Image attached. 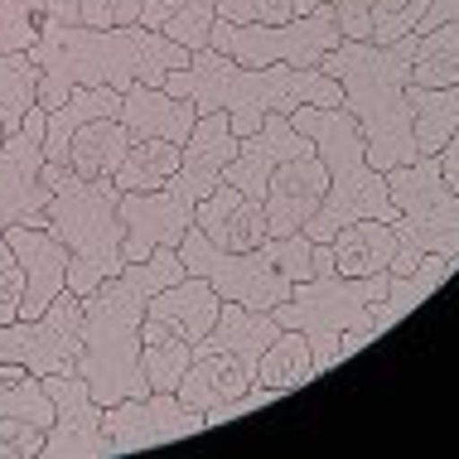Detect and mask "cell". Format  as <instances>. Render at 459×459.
Returning a JSON list of instances; mask_svg holds the SVG:
<instances>
[{
    "mask_svg": "<svg viewBox=\"0 0 459 459\" xmlns=\"http://www.w3.org/2000/svg\"><path fill=\"white\" fill-rule=\"evenodd\" d=\"M218 20L247 24V20H256V5H252V0H218Z\"/></svg>",
    "mask_w": 459,
    "mask_h": 459,
    "instance_id": "f35d334b",
    "label": "cell"
},
{
    "mask_svg": "<svg viewBox=\"0 0 459 459\" xmlns=\"http://www.w3.org/2000/svg\"><path fill=\"white\" fill-rule=\"evenodd\" d=\"M0 416H20L34 420V426H54V402H48L44 382L39 377H24V382H0Z\"/></svg>",
    "mask_w": 459,
    "mask_h": 459,
    "instance_id": "d6a6232c",
    "label": "cell"
},
{
    "mask_svg": "<svg viewBox=\"0 0 459 459\" xmlns=\"http://www.w3.org/2000/svg\"><path fill=\"white\" fill-rule=\"evenodd\" d=\"M82 349V300L64 290L39 319L0 325V363H24L30 372H78Z\"/></svg>",
    "mask_w": 459,
    "mask_h": 459,
    "instance_id": "4fadbf2b",
    "label": "cell"
},
{
    "mask_svg": "<svg viewBox=\"0 0 459 459\" xmlns=\"http://www.w3.org/2000/svg\"><path fill=\"white\" fill-rule=\"evenodd\" d=\"M102 430L117 445V455H135L169 440H189L198 430H208V420L204 411L184 406L175 392H145V396H121L117 406H107Z\"/></svg>",
    "mask_w": 459,
    "mask_h": 459,
    "instance_id": "2e32d148",
    "label": "cell"
},
{
    "mask_svg": "<svg viewBox=\"0 0 459 459\" xmlns=\"http://www.w3.org/2000/svg\"><path fill=\"white\" fill-rule=\"evenodd\" d=\"M218 309H222V295H218L204 276L184 271L175 285H165V290L151 295V309H145V315L165 319L169 329H179L189 343H198L208 329L218 325Z\"/></svg>",
    "mask_w": 459,
    "mask_h": 459,
    "instance_id": "7402d4cb",
    "label": "cell"
},
{
    "mask_svg": "<svg viewBox=\"0 0 459 459\" xmlns=\"http://www.w3.org/2000/svg\"><path fill=\"white\" fill-rule=\"evenodd\" d=\"M179 256H184V271L204 276L222 300L232 305H247V309H276L281 300H290L295 281L285 276L271 256V247H252V252H222L204 238L198 228H189L179 238Z\"/></svg>",
    "mask_w": 459,
    "mask_h": 459,
    "instance_id": "30bf717a",
    "label": "cell"
},
{
    "mask_svg": "<svg viewBox=\"0 0 459 459\" xmlns=\"http://www.w3.org/2000/svg\"><path fill=\"white\" fill-rule=\"evenodd\" d=\"M329 194V169L319 160L315 141L305 131L290 126V117H281V155L276 169L266 179V218H271V238H290L305 232L309 218L319 213Z\"/></svg>",
    "mask_w": 459,
    "mask_h": 459,
    "instance_id": "7c38bea8",
    "label": "cell"
},
{
    "mask_svg": "<svg viewBox=\"0 0 459 459\" xmlns=\"http://www.w3.org/2000/svg\"><path fill=\"white\" fill-rule=\"evenodd\" d=\"M44 0H0V54H30L39 39Z\"/></svg>",
    "mask_w": 459,
    "mask_h": 459,
    "instance_id": "1f68e13d",
    "label": "cell"
},
{
    "mask_svg": "<svg viewBox=\"0 0 459 459\" xmlns=\"http://www.w3.org/2000/svg\"><path fill=\"white\" fill-rule=\"evenodd\" d=\"M198 111L189 97H175L165 88H151V82H135V88L121 92V126H126L131 141H175L184 145L194 131Z\"/></svg>",
    "mask_w": 459,
    "mask_h": 459,
    "instance_id": "ffe728a7",
    "label": "cell"
},
{
    "mask_svg": "<svg viewBox=\"0 0 459 459\" xmlns=\"http://www.w3.org/2000/svg\"><path fill=\"white\" fill-rule=\"evenodd\" d=\"M34 64H39V107L54 111L73 88H117L126 92L135 82H160L175 68H189V48L145 30V24H121V30H88V24H54L39 20L34 39Z\"/></svg>",
    "mask_w": 459,
    "mask_h": 459,
    "instance_id": "7a4b0ae2",
    "label": "cell"
},
{
    "mask_svg": "<svg viewBox=\"0 0 459 459\" xmlns=\"http://www.w3.org/2000/svg\"><path fill=\"white\" fill-rule=\"evenodd\" d=\"M20 305H24V266L15 247L5 242V228H0V325H15Z\"/></svg>",
    "mask_w": 459,
    "mask_h": 459,
    "instance_id": "836d02e7",
    "label": "cell"
},
{
    "mask_svg": "<svg viewBox=\"0 0 459 459\" xmlns=\"http://www.w3.org/2000/svg\"><path fill=\"white\" fill-rule=\"evenodd\" d=\"M218 20V0H145L141 5V24L165 39L194 48H208V34H213Z\"/></svg>",
    "mask_w": 459,
    "mask_h": 459,
    "instance_id": "484cf974",
    "label": "cell"
},
{
    "mask_svg": "<svg viewBox=\"0 0 459 459\" xmlns=\"http://www.w3.org/2000/svg\"><path fill=\"white\" fill-rule=\"evenodd\" d=\"M440 175H445V184H450V189L459 194V126H455V135H450V141H445L440 145Z\"/></svg>",
    "mask_w": 459,
    "mask_h": 459,
    "instance_id": "8d00e7d4",
    "label": "cell"
},
{
    "mask_svg": "<svg viewBox=\"0 0 459 459\" xmlns=\"http://www.w3.org/2000/svg\"><path fill=\"white\" fill-rule=\"evenodd\" d=\"M406 102L416 111V151L440 155V145L459 126V82H450V88H406Z\"/></svg>",
    "mask_w": 459,
    "mask_h": 459,
    "instance_id": "f1b7e54d",
    "label": "cell"
},
{
    "mask_svg": "<svg viewBox=\"0 0 459 459\" xmlns=\"http://www.w3.org/2000/svg\"><path fill=\"white\" fill-rule=\"evenodd\" d=\"M319 368H315V353H309V339L300 329H281L276 339L266 343L262 363H256V382H266L271 392H300L305 382H315Z\"/></svg>",
    "mask_w": 459,
    "mask_h": 459,
    "instance_id": "4316f807",
    "label": "cell"
},
{
    "mask_svg": "<svg viewBox=\"0 0 459 459\" xmlns=\"http://www.w3.org/2000/svg\"><path fill=\"white\" fill-rule=\"evenodd\" d=\"M450 20H459V0H430L420 30H436V24H450Z\"/></svg>",
    "mask_w": 459,
    "mask_h": 459,
    "instance_id": "74e56055",
    "label": "cell"
},
{
    "mask_svg": "<svg viewBox=\"0 0 459 459\" xmlns=\"http://www.w3.org/2000/svg\"><path fill=\"white\" fill-rule=\"evenodd\" d=\"M44 392L54 402V426L44 436V459H107L117 455V445L102 430V411L107 406L92 396V387L78 372H48Z\"/></svg>",
    "mask_w": 459,
    "mask_h": 459,
    "instance_id": "5bb4252c",
    "label": "cell"
},
{
    "mask_svg": "<svg viewBox=\"0 0 459 459\" xmlns=\"http://www.w3.org/2000/svg\"><path fill=\"white\" fill-rule=\"evenodd\" d=\"M333 44H343L339 15L329 5H315L309 15H295L285 24H262V20H213V34H208V48L228 54L232 64L242 68H271V64H290V68H319V58L329 54Z\"/></svg>",
    "mask_w": 459,
    "mask_h": 459,
    "instance_id": "9c48e42d",
    "label": "cell"
},
{
    "mask_svg": "<svg viewBox=\"0 0 459 459\" xmlns=\"http://www.w3.org/2000/svg\"><path fill=\"white\" fill-rule=\"evenodd\" d=\"M179 169V145L175 141H131L126 145V160L117 169V189L121 194H151L160 189L169 175Z\"/></svg>",
    "mask_w": 459,
    "mask_h": 459,
    "instance_id": "f546056e",
    "label": "cell"
},
{
    "mask_svg": "<svg viewBox=\"0 0 459 459\" xmlns=\"http://www.w3.org/2000/svg\"><path fill=\"white\" fill-rule=\"evenodd\" d=\"M194 228L204 232L213 247H222V252H252V247L271 242L266 204H262V198H247L242 189H232L228 179H222L208 198H198Z\"/></svg>",
    "mask_w": 459,
    "mask_h": 459,
    "instance_id": "d6986e66",
    "label": "cell"
},
{
    "mask_svg": "<svg viewBox=\"0 0 459 459\" xmlns=\"http://www.w3.org/2000/svg\"><path fill=\"white\" fill-rule=\"evenodd\" d=\"M315 5H329V0H290V10H295V15H309Z\"/></svg>",
    "mask_w": 459,
    "mask_h": 459,
    "instance_id": "ab89813d",
    "label": "cell"
},
{
    "mask_svg": "<svg viewBox=\"0 0 459 459\" xmlns=\"http://www.w3.org/2000/svg\"><path fill=\"white\" fill-rule=\"evenodd\" d=\"M5 242L15 247L20 266H24V305L20 319H39L58 295L68 290V247L54 238L48 228H34V222H10Z\"/></svg>",
    "mask_w": 459,
    "mask_h": 459,
    "instance_id": "e0dca14e",
    "label": "cell"
},
{
    "mask_svg": "<svg viewBox=\"0 0 459 459\" xmlns=\"http://www.w3.org/2000/svg\"><path fill=\"white\" fill-rule=\"evenodd\" d=\"M411 48H416V34H406L396 44L343 39L319 58V68L343 88V107H349V117L363 131L372 169H382V175L396 165H411L420 155L416 151V111L406 102V88H411Z\"/></svg>",
    "mask_w": 459,
    "mask_h": 459,
    "instance_id": "277c9868",
    "label": "cell"
},
{
    "mask_svg": "<svg viewBox=\"0 0 459 459\" xmlns=\"http://www.w3.org/2000/svg\"><path fill=\"white\" fill-rule=\"evenodd\" d=\"M281 333V325L266 309H247L222 300L218 325L194 343L189 372L179 382V402L194 411H213V406L242 396L247 387H256V363H262L266 343Z\"/></svg>",
    "mask_w": 459,
    "mask_h": 459,
    "instance_id": "ba28073f",
    "label": "cell"
},
{
    "mask_svg": "<svg viewBox=\"0 0 459 459\" xmlns=\"http://www.w3.org/2000/svg\"><path fill=\"white\" fill-rule=\"evenodd\" d=\"M44 117L48 111L34 102L20 131L5 135L0 145V228L10 222H34L44 228V204H48V184L39 179L44 169Z\"/></svg>",
    "mask_w": 459,
    "mask_h": 459,
    "instance_id": "9a60e30c",
    "label": "cell"
},
{
    "mask_svg": "<svg viewBox=\"0 0 459 459\" xmlns=\"http://www.w3.org/2000/svg\"><path fill=\"white\" fill-rule=\"evenodd\" d=\"M184 276L179 247H155L145 262H126L117 276H107L92 295H82V349L78 377L92 387L102 406H117L121 396H145L141 368V319L151 309V295Z\"/></svg>",
    "mask_w": 459,
    "mask_h": 459,
    "instance_id": "6da1fadb",
    "label": "cell"
},
{
    "mask_svg": "<svg viewBox=\"0 0 459 459\" xmlns=\"http://www.w3.org/2000/svg\"><path fill=\"white\" fill-rule=\"evenodd\" d=\"M121 222H126L121 256L126 262H145L155 247H179V238L194 228V204L175 198L165 184L151 194H121Z\"/></svg>",
    "mask_w": 459,
    "mask_h": 459,
    "instance_id": "ac0fdd59",
    "label": "cell"
},
{
    "mask_svg": "<svg viewBox=\"0 0 459 459\" xmlns=\"http://www.w3.org/2000/svg\"><path fill=\"white\" fill-rule=\"evenodd\" d=\"M333 247V271L343 276H387L396 256V228L382 218H358L329 238Z\"/></svg>",
    "mask_w": 459,
    "mask_h": 459,
    "instance_id": "603a6c76",
    "label": "cell"
},
{
    "mask_svg": "<svg viewBox=\"0 0 459 459\" xmlns=\"http://www.w3.org/2000/svg\"><path fill=\"white\" fill-rule=\"evenodd\" d=\"M126 145H131V135L121 126V117H97L73 131L64 165L78 179H117L121 160H126Z\"/></svg>",
    "mask_w": 459,
    "mask_h": 459,
    "instance_id": "cb8c5ba5",
    "label": "cell"
},
{
    "mask_svg": "<svg viewBox=\"0 0 459 459\" xmlns=\"http://www.w3.org/2000/svg\"><path fill=\"white\" fill-rule=\"evenodd\" d=\"M387 295V276H343L333 271V247L315 242V276L295 281L290 300L271 309L281 329H300L315 353V368L329 372L339 368V339L343 333H363L372 343L377 325H372V305Z\"/></svg>",
    "mask_w": 459,
    "mask_h": 459,
    "instance_id": "52a82bcc",
    "label": "cell"
},
{
    "mask_svg": "<svg viewBox=\"0 0 459 459\" xmlns=\"http://www.w3.org/2000/svg\"><path fill=\"white\" fill-rule=\"evenodd\" d=\"M44 426L20 416H0V459H39L44 455Z\"/></svg>",
    "mask_w": 459,
    "mask_h": 459,
    "instance_id": "e575fe53",
    "label": "cell"
},
{
    "mask_svg": "<svg viewBox=\"0 0 459 459\" xmlns=\"http://www.w3.org/2000/svg\"><path fill=\"white\" fill-rule=\"evenodd\" d=\"M0 145H5V121H0Z\"/></svg>",
    "mask_w": 459,
    "mask_h": 459,
    "instance_id": "60d3db41",
    "label": "cell"
},
{
    "mask_svg": "<svg viewBox=\"0 0 459 459\" xmlns=\"http://www.w3.org/2000/svg\"><path fill=\"white\" fill-rule=\"evenodd\" d=\"M459 82V20L416 30L411 48V88H450Z\"/></svg>",
    "mask_w": 459,
    "mask_h": 459,
    "instance_id": "83f0119b",
    "label": "cell"
},
{
    "mask_svg": "<svg viewBox=\"0 0 459 459\" xmlns=\"http://www.w3.org/2000/svg\"><path fill=\"white\" fill-rule=\"evenodd\" d=\"M145 0H78V24L88 30H121V24H141Z\"/></svg>",
    "mask_w": 459,
    "mask_h": 459,
    "instance_id": "d590c367",
    "label": "cell"
},
{
    "mask_svg": "<svg viewBox=\"0 0 459 459\" xmlns=\"http://www.w3.org/2000/svg\"><path fill=\"white\" fill-rule=\"evenodd\" d=\"M455 271H459V252H426L406 276H392L387 271V295L372 305V325H377V333L402 325V319L411 315L416 305H426V295H436Z\"/></svg>",
    "mask_w": 459,
    "mask_h": 459,
    "instance_id": "44dd1931",
    "label": "cell"
},
{
    "mask_svg": "<svg viewBox=\"0 0 459 459\" xmlns=\"http://www.w3.org/2000/svg\"><path fill=\"white\" fill-rule=\"evenodd\" d=\"M39 179L48 184L44 228L68 247V290L92 295L107 276L126 266L121 256V189L117 179H78L68 165H44Z\"/></svg>",
    "mask_w": 459,
    "mask_h": 459,
    "instance_id": "5b68a950",
    "label": "cell"
},
{
    "mask_svg": "<svg viewBox=\"0 0 459 459\" xmlns=\"http://www.w3.org/2000/svg\"><path fill=\"white\" fill-rule=\"evenodd\" d=\"M387 194L420 252H459V194L445 184L436 155L387 169Z\"/></svg>",
    "mask_w": 459,
    "mask_h": 459,
    "instance_id": "8fae6325",
    "label": "cell"
},
{
    "mask_svg": "<svg viewBox=\"0 0 459 459\" xmlns=\"http://www.w3.org/2000/svg\"><path fill=\"white\" fill-rule=\"evenodd\" d=\"M290 126L315 141V151L329 169V194L305 228L309 242H329L333 232L349 228L358 218H382V222L402 218L392 204V194H387V175L372 169L363 131H358V121L349 117V107H295Z\"/></svg>",
    "mask_w": 459,
    "mask_h": 459,
    "instance_id": "8992f818",
    "label": "cell"
},
{
    "mask_svg": "<svg viewBox=\"0 0 459 459\" xmlns=\"http://www.w3.org/2000/svg\"><path fill=\"white\" fill-rule=\"evenodd\" d=\"M189 358H194V343L179 329H169L155 315L141 319V368H145L151 392H179L184 372H189Z\"/></svg>",
    "mask_w": 459,
    "mask_h": 459,
    "instance_id": "d4e9b609",
    "label": "cell"
},
{
    "mask_svg": "<svg viewBox=\"0 0 459 459\" xmlns=\"http://www.w3.org/2000/svg\"><path fill=\"white\" fill-rule=\"evenodd\" d=\"M160 88L175 97H189L198 117L222 111L238 141L262 131L271 111L290 117L295 107H343V88L325 68H290V64L242 68L228 54H218V48H194L189 68H175Z\"/></svg>",
    "mask_w": 459,
    "mask_h": 459,
    "instance_id": "3957f363",
    "label": "cell"
},
{
    "mask_svg": "<svg viewBox=\"0 0 459 459\" xmlns=\"http://www.w3.org/2000/svg\"><path fill=\"white\" fill-rule=\"evenodd\" d=\"M34 102H39V64H34V54H0V121H5V135L24 126Z\"/></svg>",
    "mask_w": 459,
    "mask_h": 459,
    "instance_id": "4dcf8cb0",
    "label": "cell"
}]
</instances>
